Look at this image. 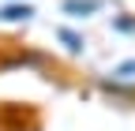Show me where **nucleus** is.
<instances>
[{
  "label": "nucleus",
  "mask_w": 135,
  "mask_h": 131,
  "mask_svg": "<svg viewBox=\"0 0 135 131\" xmlns=\"http://www.w3.org/2000/svg\"><path fill=\"white\" fill-rule=\"evenodd\" d=\"M105 8V0H64L60 11L64 15H75V19H86V15H98Z\"/></svg>",
  "instance_id": "1"
},
{
  "label": "nucleus",
  "mask_w": 135,
  "mask_h": 131,
  "mask_svg": "<svg viewBox=\"0 0 135 131\" xmlns=\"http://www.w3.org/2000/svg\"><path fill=\"white\" fill-rule=\"evenodd\" d=\"M30 15H34L30 4H4V8H0V19H4V23H26Z\"/></svg>",
  "instance_id": "2"
},
{
  "label": "nucleus",
  "mask_w": 135,
  "mask_h": 131,
  "mask_svg": "<svg viewBox=\"0 0 135 131\" xmlns=\"http://www.w3.org/2000/svg\"><path fill=\"white\" fill-rule=\"evenodd\" d=\"M56 38H60V41L68 45V53H83V38L75 34V30H68V26H60V30H56Z\"/></svg>",
  "instance_id": "3"
},
{
  "label": "nucleus",
  "mask_w": 135,
  "mask_h": 131,
  "mask_svg": "<svg viewBox=\"0 0 135 131\" xmlns=\"http://www.w3.org/2000/svg\"><path fill=\"white\" fill-rule=\"evenodd\" d=\"M116 75H120V79H131V75H135V60H128V64H120V68H116Z\"/></svg>",
  "instance_id": "4"
}]
</instances>
